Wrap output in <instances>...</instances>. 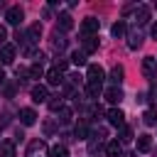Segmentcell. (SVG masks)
<instances>
[{"instance_id":"83f0119b","label":"cell","mask_w":157,"mask_h":157,"mask_svg":"<svg viewBox=\"0 0 157 157\" xmlns=\"http://www.w3.org/2000/svg\"><path fill=\"white\" fill-rule=\"evenodd\" d=\"M59 120H61V123H69V120H71V108H61V110H59Z\"/></svg>"},{"instance_id":"d4e9b609","label":"cell","mask_w":157,"mask_h":157,"mask_svg":"<svg viewBox=\"0 0 157 157\" xmlns=\"http://www.w3.org/2000/svg\"><path fill=\"white\" fill-rule=\"evenodd\" d=\"M110 32H113V37H123V34H125V22H123V20H118V22L110 27Z\"/></svg>"},{"instance_id":"1f68e13d","label":"cell","mask_w":157,"mask_h":157,"mask_svg":"<svg viewBox=\"0 0 157 157\" xmlns=\"http://www.w3.org/2000/svg\"><path fill=\"white\" fill-rule=\"evenodd\" d=\"M5 39H7V29L0 25V44H5Z\"/></svg>"},{"instance_id":"4fadbf2b","label":"cell","mask_w":157,"mask_h":157,"mask_svg":"<svg viewBox=\"0 0 157 157\" xmlns=\"http://www.w3.org/2000/svg\"><path fill=\"white\" fill-rule=\"evenodd\" d=\"M56 20H59V29H64V32H69V29L74 27V20H71V15H69V12H61Z\"/></svg>"},{"instance_id":"3957f363","label":"cell","mask_w":157,"mask_h":157,"mask_svg":"<svg viewBox=\"0 0 157 157\" xmlns=\"http://www.w3.org/2000/svg\"><path fill=\"white\" fill-rule=\"evenodd\" d=\"M103 69L98 66V64H88V69H86V83H103Z\"/></svg>"},{"instance_id":"277c9868","label":"cell","mask_w":157,"mask_h":157,"mask_svg":"<svg viewBox=\"0 0 157 157\" xmlns=\"http://www.w3.org/2000/svg\"><path fill=\"white\" fill-rule=\"evenodd\" d=\"M105 118H108V123H110L113 128H123V125H125V113H123L120 108H110V110L105 113Z\"/></svg>"},{"instance_id":"7a4b0ae2","label":"cell","mask_w":157,"mask_h":157,"mask_svg":"<svg viewBox=\"0 0 157 157\" xmlns=\"http://www.w3.org/2000/svg\"><path fill=\"white\" fill-rule=\"evenodd\" d=\"M142 74H145V78H150V81L157 78V56H145V59H142Z\"/></svg>"},{"instance_id":"8fae6325","label":"cell","mask_w":157,"mask_h":157,"mask_svg":"<svg viewBox=\"0 0 157 157\" xmlns=\"http://www.w3.org/2000/svg\"><path fill=\"white\" fill-rule=\"evenodd\" d=\"M105 101L108 103H120V98H123V93H120V88L118 86H110V88H105Z\"/></svg>"},{"instance_id":"ba28073f","label":"cell","mask_w":157,"mask_h":157,"mask_svg":"<svg viewBox=\"0 0 157 157\" xmlns=\"http://www.w3.org/2000/svg\"><path fill=\"white\" fill-rule=\"evenodd\" d=\"M0 61H2V64H12V61H15V47H12V44H2V49H0Z\"/></svg>"},{"instance_id":"f546056e","label":"cell","mask_w":157,"mask_h":157,"mask_svg":"<svg viewBox=\"0 0 157 157\" xmlns=\"http://www.w3.org/2000/svg\"><path fill=\"white\" fill-rule=\"evenodd\" d=\"M49 108H52V110H61V108H64V103H61V98L56 96L54 101H49Z\"/></svg>"},{"instance_id":"836d02e7","label":"cell","mask_w":157,"mask_h":157,"mask_svg":"<svg viewBox=\"0 0 157 157\" xmlns=\"http://www.w3.org/2000/svg\"><path fill=\"white\" fill-rule=\"evenodd\" d=\"M7 125V118H0V128H5Z\"/></svg>"},{"instance_id":"484cf974","label":"cell","mask_w":157,"mask_h":157,"mask_svg":"<svg viewBox=\"0 0 157 157\" xmlns=\"http://www.w3.org/2000/svg\"><path fill=\"white\" fill-rule=\"evenodd\" d=\"M142 123H145V125H157V113H155V110H145Z\"/></svg>"},{"instance_id":"f1b7e54d","label":"cell","mask_w":157,"mask_h":157,"mask_svg":"<svg viewBox=\"0 0 157 157\" xmlns=\"http://www.w3.org/2000/svg\"><path fill=\"white\" fill-rule=\"evenodd\" d=\"M64 47H66V39H64V37H59V34H54V49H59V52H61Z\"/></svg>"},{"instance_id":"d6986e66","label":"cell","mask_w":157,"mask_h":157,"mask_svg":"<svg viewBox=\"0 0 157 157\" xmlns=\"http://www.w3.org/2000/svg\"><path fill=\"white\" fill-rule=\"evenodd\" d=\"M86 96H88L91 101H96V98L101 96V83H86Z\"/></svg>"},{"instance_id":"d6a6232c","label":"cell","mask_w":157,"mask_h":157,"mask_svg":"<svg viewBox=\"0 0 157 157\" xmlns=\"http://www.w3.org/2000/svg\"><path fill=\"white\" fill-rule=\"evenodd\" d=\"M150 34H152V39H157V22L152 25V29H150Z\"/></svg>"},{"instance_id":"9a60e30c","label":"cell","mask_w":157,"mask_h":157,"mask_svg":"<svg viewBox=\"0 0 157 157\" xmlns=\"http://www.w3.org/2000/svg\"><path fill=\"white\" fill-rule=\"evenodd\" d=\"M123 76H125V69H123L120 64H115V66L110 69V81H113V86H118V83L123 81Z\"/></svg>"},{"instance_id":"6da1fadb","label":"cell","mask_w":157,"mask_h":157,"mask_svg":"<svg viewBox=\"0 0 157 157\" xmlns=\"http://www.w3.org/2000/svg\"><path fill=\"white\" fill-rule=\"evenodd\" d=\"M27 157H49V147L44 140H32L27 145Z\"/></svg>"},{"instance_id":"603a6c76","label":"cell","mask_w":157,"mask_h":157,"mask_svg":"<svg viewBox=\"0 0 157 157\" xmlns=\"http://www.w3.org/2000/svg\"><path fill=\"white\" fill-rule=\"evenodd\" d=\"M86 135H88V128H86V123H78V125L74 128V137H76V140H86Z\"/></svg>"},{"instance_id":"d590c367","label":"cell","mask_w":157,"mask_h":157,"mask_svg":"<svg viewBox=\"0 0 157 157\" xmlns=\"http://www.w3.org/2000/svg\"><path fill=\"white\" fill-rule=\"evenodd\" d=\"M2 78H5V76H2V61H0V83H2Z\"/></svg>"},{"instance_id":"4dcf8cb0","label":"cell","mask_w":157,"mask_h":157,"mask_svg":"<svg viewBox=\"0 0 157 157\" xmlns=\"http://www.w3.org/2000/svg\"><path fill=\"white\" fill-rule=\"evenodd\" d=\"M66 66H69V64H66V59H56V66H54V69H59V71H64Z\"/></svg>"},{"instance_id":"ffe728a7","label":"cell","mask_w":157,"mask_h":157,"mask_svg":"<svg viewBox=\"0 0 157 157\" xmlns=\"http://www.w3.org/2000/svg\"><path fill=\"white\" fill-rule=\"evenodd\" d=\"M118 137H120V140H118L120 145H123V142H130V140H132V128H130V125H123V128H120V135H118Z\"/></svg>"},{"instance_id":"44dd1931","label":"cell","mask_w":157,"mask_h":157,"mask_svg":"<svg viewBox=\"0 0 157 157\" xmlns=\"http://www.w3.org/2000/svg\"><path fill=\"white\" fill-rule=\"evenodd\" d=\"M49 157H69V150H66V145H54V147L49 150Z\"/></svg>"},{"instance_id":"2e32d148","label":"cell","mask_w":157,"mask_h":157,"mask_svg":"<svg viewBox=\"0 0 157 157\" xmlns=\"http://www.w3.org/2000/svg\"><path fill=\"white\" fill-rule=\"evenodd\" d=\"M120 152H123V145H120L118 140H113V142L105 145V155H108V157H120Z\"/></svg>"},{"instance_id":"e575fe53","label":"cell","mask_w":157,"mask_h":157,"mask_svg":"<svg viewBox=\"0 0 157 157\" xmlns=\"http://www.w3.org/2000/svg\"><path fill=\"white\" fill-rule=\"evenodd\" d=\"M152 103H155V105H157V91H155V93H152Z\"/></svg>"},{"instance_id":"8992f818","label":"cell","mask_w":157,"mask_h":157,"mask_svg":"<svg viewBox=\"0 0 157 157\" xmlns=\"http://www.w3.org/2000/svg\"><path fill=\"white\" fill-rule=\"evenodd\" d=\"M98 27H101V22H98L96 17H86V20L81 22V32H83V37H93V34L98 32Z\"/></svg>"},{"instance_id":"ac0fdd59","label":"cell","mask_w":157,"mask_h":157,"mask_svg":"<svg viewBox=\"0 0 157 157\" xmlns=\"http://www.w3.org/2000/svg\"><path fill=\"white\" fill-rule=\"evenodd\" d=\"M47 81H49L52 86H59V83H61V71H59V69H49V71H47Z\"/></svg>"},{"instance_id":"5b68a950","label":"cell","mask_w":157,"mask_h":157,"mask_svg":"<svg viewBox=\"0 0 157 157\" xmlns=\"http://www.w3.org/2000/svg\"><path fill=\"white\" fill-rule=\"evenodd\" d=\"M5 20H7L10 25H20V22L25 20V12H22V7H20V5H12V7H7V12H5Z\"/></svg>"},{"instance_id":"52a82bcc","label":"cell","mask_w":157,"mask_h":157,"mask_svg":"<svg viewBox=\"0 0 157 157\" xmlns=\"http://www.w3.org/2000/svg\"><path fill=\"white\" fill-rule=\"evenodd\" d=\"M47 98H49L47 86H42V83H39V86H32V101H34V103H44Z\"/></svg>"},{"instance_id":"30bf717a","label":"cell","mask_w":157,"mask_h":157,"mask_svg":"<svg viewBox=\"0 0 157 157\" xmlns=\"http://www.w3.org/2000/svg\"><path fill=\"white\" fill-rule=\"evenodd\" d=\"M147 20H150V7L147 5H137L135 7V22L137 25H145Z\"/></svg>"},{"instance_id":"7402d4cb","label":"cell","mask_w":157,"mask_h":157,"mask_svg":"<svg viewBox=\"0 0 157 157\" xmlns=\"http://www.w3.org/2000/svg\"><path fill=\"white\" fill-rule=\"evenodd\" d=\"M140 44H142V34H140V32H130V39H128V47H130V49H137Z\"/></svg>"},{"instance_id":"4316f807","label":"cell","mask_w":157,"mask_h":157,"mask_svg":"<svg viewBox=\"0 0 157 157\" xmlns=\"http://www.w3.org/2000/svg\"><path fill=\"white\" fill-rule=\"evenodd\" d=\"M71 64L83 66V64H86V54H83V52H74V54H71Z\"/></svg>"},{"instance_id":"5bb4252c","label":"cell","mask_w":157,"mask_h":157,"mask_svg":"<svg viewBox=\"0 0 157 157\" xmlns=\"http://www.w3.org/2000/svg\"><path fill=\"white\" fill-rule=\"evenodd\" d=\"M42 61H44V56L39 54V59H37V61L29 66V76H32V78H39V76L44 74V66H42Z\"/></svg>"},{"instance_id":"cb8c5ba5","label":"cell","mask_w":157,"mask_h":157,"mask_svg":"<svg viewBox=\"0 0 157 157\" xmlns=\"http://www.w3.org/2000/svg\"><path fill=\"white\" fill-rule=\"evenodd\" d=\"M0 157H15V145L12 142H2L0 145Z\"/></svg>"},{"instance_id":"e0dca14e","label":"cell","mask_w":157,"mask_h":157,"mask_svg":"<svg viewBox=\"0 0 157 157\" xmlns=\"http://www.w3.org/2000/svg\"><path fill=\"white\" fill-rule=\"evenodd\" d=\"M98 49V39L96 37H83V54H93Z\"/></svg>"},{"instance_id":"7c38bea8","label":"cell","mask_w":157,"mask_h":157,"mask_svg":"<svg viewBox=\"0 0 157 157\" xmlns=\"http://www.w3.org/2000/svg\"><path fill=\"white\" fill-rule=\"evenodd\" d=\"M137 150L140 152H150L152 150V135H137Z\"/></svg>"},{"instance_id":"9c48e42d","label":"cell","mask_w":157,"mask_h":157,"mask_svg":"<svg viewBox=\"0 0 157 157\" xmlns=\"http://www.w3.org/2000/svg\"><path fill=\"white\" fill-rule=\"evenodd\" d=\"M20 120H22V125L29 128V125L37 123V113H34L32 108H22V110H20Z\"/></svg>"}]
</instances>
